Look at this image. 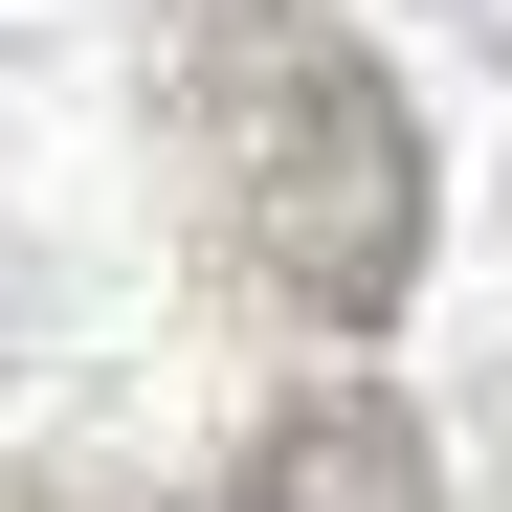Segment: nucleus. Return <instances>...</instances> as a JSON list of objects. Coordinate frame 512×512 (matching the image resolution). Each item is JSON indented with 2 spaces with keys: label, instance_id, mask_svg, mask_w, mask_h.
I'll use <instances>...</instances> for the list:
<instances>
[{
  "label": "nucleus",
  "instance_id": "f03ea898",
  "mask_svg": "<svg viewBox=\"0 0 512 512\" xmlns=\"http://www.w3.org/2000/svg\"><path fill=\"white\" fill-rule=\"evenodd\" d=\"M223 512H446V446L379 401V379H312L268 446H245V490Z\"/></svg>",
  "mask_w": 512,
  "mask_h": 512
},
{
  "label": "nucleus",
  "instance_id": "f257e3e1",
  "mask_svg": "<svg viewBox=\"0 0 512 512\" xmlns=\"http://www.w3.org/2000/svg\"><path fill=\"white\" fill-rule=\"evenodd\" d=\"M201 67V179H223V268L290 334H379L423 290V112L334 0H179Z\"/></svg>",
  "mask_w": 512,
  "mask_h": 512
}]
</instances>
